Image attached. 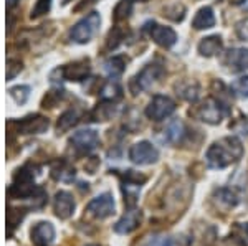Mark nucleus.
<instances>
[{
    "label": "nucleus",
    "instance_id": "nucleus-1",
    "mask_svg": "<svg viewBox=\"0 0 248 246\" xmlns=\"http://www.w3.org/2000/svg\"><path fill=\"white\" fill-rule=\"evenodd\" d=\"M243 156V145L238 137L229 136L214 142L205 154L207 165L210 169H225L238 162Z\"/></svg>",
    "mask_w": 248,
    "mask_h": 246
},
{
    "label": "nucleus",
    "instance_id": "nucleus-2",
    "mask_svg": "<svg viewBox=\"0 0 248 246\" xmlns=\"http://www.w3.org/2000/svg\"><path fill=\"white\" fill-rule=\"evenodd\" d=\"M190 114L194 117L201 119V121L207 122V124H220L222 119L229 114V108L223 104L217 98H209L199 106H195V109L190 111Z\"/></svg>",
    "mask_w": 248,
    "mask_h": 246
},
{
    "label": "nucleus",
    "instance_id": "nucleus-3",
    "mask_svg": "<svg viewBox=\"0 0 248 246\" xmlns=\"http://www.w3.org/2000/svg\"><path fill=\"white\" fill-rule=\"evenodd\" d=\"M164 74V66L159 63H149L139 71L136 76L129 81V91L134 94H139L142 91L149 89L154 83H157Z\"/></svg>",
    "mask_w": 248,
    "mask_h": 246
},
{
    "label": "nucleus",
    "instance_id": "nucleus-4",
    "mask_svg": "<svg viewBox=\"0 0 248 246\" xmlns=\"http://www.w3.org/2000/svg\"><path fill=\"white\" fill-rule=\"evenodd\" d=\"M99 25H101V17L98 12H91L85 18H81L77 25L71 29L70 37L75 43H88L96 35Z\"/></svg>",
    "mask_w": 248,
    "mask_h": 246
},
{
    "label": "nucleus",
    "instance_id": "nucleus-5",
    "mask_svg": "<svg viewBox=\"0 0 248 246\" xmlns=\"http://www.w3.org/2000/svg\"><path fill=\"white\" fill-rule=\"evenodd\" d=\"M175 111V102L174 99L164 94H155L153 101L147 104L146 108V116L153 121H164L166 117H169L174 114Z\"/></svg>",
    "mask_w": 248,
    "mask_h": 246
},
{
    "label": "nucleus",
    "instance_id": "nucleus-6",
    "mask_svg": "<svg viewBox=\"0 0 248 246\" xmlns=\"http://www.w3.org/2000/svg\"><path fill=\"white\" fill-rule=\"evenodd\" d=\"M144 31H147V35L154 40V43H157L162 48H170L177 42V33L170 27L159 25L155 22H147L144 25Z\"/></svg>",
    "mask_w": 248,
    "mask_h": 246
},
{
    "label": "nucleus",
    "instance_id": "nucleus-7",
    "mask_svg": "<svg viewBox=\"0 0 248 246\" xmlns=\"http://www.w3.org/2000/svg\"><path fill=\"white\" fill-rule=\"evenodd\" d=\"M129 159L131 162L138 165H149L157 162L159 159V150L155 145H153L147 141H141L136 142L133 147L129 149Z\"/></svg>",
    "mask_w": 248,
    "mask_h": 246
},
{
    "label": "nucleus",
    "instance_id": "nucleus-8",
    "mask_svg": "<svg viewBox=\"0 0 248 246\" xmlns=\"http://www.w3.org/2000/svg\"><path fill=\"white\" fill-rule=\"evenodd\" d=\"M70 144L79 154H90L99 144V136L93 129H83L70 137Z\"/></svg>",
    "mask_w": 248,
    "mask_h": 246
},
{
    "label": "nucleus",
    "instance_id": "nucleus-9",
    "mask_svg": "<svg viewBox=\"0 0 248 246\" xmlns=\"http://www.w3.org/2000/svg\"><path fill=\"white\" fill-rule=\"evenodd\" d=\"M9 124L15 126L18 134H42L48 129L50 122L42 114H30V116L20 119V121L9 122Z\"/></svg>",
    "mask_w": 248,
    "mask_h": 246
},
{
    "label": "nucleus",
    "instance_id": "nucleus-10",
    "mask_svg": "<svg viewBox=\"0 0 248 246\" xmlns=\"http://www.w3.org/2000/svg\"><path fill=\"white\" fill-rule=\"evenodd\" d=\"M114 210L116 203L111 193H101V195L93 198L86 207V212L94 218H99V220H105V218L111 217L114 213Z\"/></svg>",
    "mask_w": 248,
    "mask_h": 246
},
{
    "label": "nucleus",
    "instance_id": "nucleus-11",
    "mask_svg": "<svg viewBox=\"0 0 248 246\" xmlns=\"http://www.w3.org/2000/svg\"><path fill=\"white\" fill-rule=\"evenodd\" d=\"M53 73L58 74L60 81H63V79H68V81H83L90 74V61L81 59V61L70 63V65L55 70Z\"/></svg>",
    "mask_w": 248,
    "mask_h": 246
},
{
    "label": "nucleus",
    "instance_id": "nucleus-12",
    "mask_svg": "<svg viewBox=\"0 0 248 246\" xmlns=\"http://www.w3.org/2000/svg\"><path fill=\"white\" fill-rule=\"evenodd\" d=\"M223 65L232 73H242L248 70V50L247 48H232L223 57Z\"/></svg>",
    "mask_w": 248,
    "mask_h": 246
},
{
    "label": "nucleus",
    "instance_id": "nucleus-13",
    "mask_svg": "<svg viewBox=\"0 0 248 246\" xmlns=\"http://www.w3.org/2000/svg\"><path fill=\"white\" fill-rule=\"evenodd\" d=\"M31 241L35 246H53L55 228L48 221H40L31 228Z\"/></svg>",
    "mask_w": 248,
    "mask_h": 246
},
{
    "label": "nucleus",
    "instance_id": "nucleus-14",
    "mask_svg": "<svg viewBox=\"0 0 248 246\" xmlns=\"http://www.w3.org/2000/svg\"><path fill=\"white\" fill-rule=\"evenodd\" d=\"M75 207H77V203H75L73 195H71V193L62 190V192H58L57 195H55L53 208H55V213H57L58 218H62V220H68V218L75 213Z\"/></svg>",
    "mask_w": 248,
    "mask_h": 246
},
{
    "label": "nucleus",
    "instance_id": "nucleus-15",
    "mask_svg": "<svg viewBox=\"0 0 248 246\" xmlns=\"http://www.w3.org/2000/svg\"><path fill=\"white\" fill-rule=\"evenodd\" d=\"M141 218H142L141 210L129 208L121 217V220H118V223L114 225V232L119 233V235H127V233L134 232L139 227V223H141Z\"/></svg>",
    "mask_w": 248,
    "mask_h": 246
},
{
    "label": "nucleus",
    "instance_id": "nucleus-16",
    "mask_svg": "<svg viewBox=\"0 0 248 246\" xmlns=\"http://www.w3.org/2000/svg\"><path fill=\"white\" fill-rule=\"evenodd\" d=\"M197 48H199V53H201L202 57H207V58L215 57V55H218L223 48L222 37H218V35H212V37L202 38Z\"/></svg>",
    "mask_w": 248,
    "mask_h": 246
},
{
    "label": "nucleus",
    "instance_id": "nucleus-17",
    "mask_svg": "<svg viewBox=\"0 0 248 246\" xmlns=\"http://www.w3.org/2000/svg\"><path fill=\"white\" fill-rule=\"evenodd\" d=\"M214 25H215V15L210 7H202V9L195 14L194 20H192V27H194L195 30L212 29Z\"/></svg>",
    "mask_w": 248,
    "mask_h": 246
},
{
    "label": "nucleus",
    "instance_id": "nucleus-18",
    "mask_svg": "<svg viewBox=\"0 0 248 246\" xmlns=\"http://www.w3.org/2000/svg\"><path fill=\"white\" fill-rule=\"evenodd\" d=\"M186 136V129H184L182 121L174 119L167 124V128L164 129V141L169 142V144H177L182 141V137Z\"/></svg>",
    "mask_w": 248,
    "mask_h": 246
},
{
    "label": "nucleus",
    "instance_id": "nucleus-19",
    "mask_svg": "<svg viewBox=\"0 0 248 246\" xmlns=\"http://www.w3.org/2000/svg\"><path fill=\"white\" fill-rule=\"evenodd\" d=\"M116 113V106H114V101H108L105 99L103 102H99L96 108L91 111V121H109L111 117L114 116Z\"/></svg>",
    "mask_w": 248,
    "mask_h": 246
},
{
    "label": "nucleus",
    "instance_id": "nucleus-20",
    "mask_svg": "<svg viewBox=\"0 0 248 246\" xmlns=\"http://www.w3.org/2000/svg\"><path fill=\"white\" fill-rule=\"evenodd\" d=\"M51 177L62 182H71L75 178V169L71 167L68 162L58 160L57 164L51 167Z\"/></svg>",
    "mask_w": 248,
    "mask_h": 246
},
{
    "label": "nucleus",
    "instance_id": "nucleus-21",
    "mask_svg": "<svg viewBox=\"0 0 248 246\" xmlns=\"http://www.w3.org/2000/svg\"><path fill=\"white\" fill-rule=\"evenodd\" d=\"M124 70H126V58L121 57V55L106 59L105 71L108 73V76L118 78V76H121V74L124 73Z\"/></svg>",
    "mask_w": 248,
    "mask_h": 246
},
{
    "label": "nucleus",
    "instance_id": "nucleus-22",
    "mask_svg": "<svg viewBox=\"0 0 248 246\" xmlns=\"http://www.w3.org/2000/svg\"><path fill=\"white\" fill-rule=\"evenodd\" d=\"M78 119H79V116H78L77 111H73V109L65 111V113L58 117L57 130H58V132H66V130H70L73 126L78 124Z\"/></svg>",
    "mask_w": 248,
    "mask_h": 246
},
{
    "label": "nucleus",
    "instance_id": "nucleus-23",
    "mask_svg": "<svg viewBox=\"0 0 248 246\" xmlns=\"http://www.w3.org/2000/svg\"><path fill=\"white\" fill-rule=\"evenodd\" d=\"M177 94L181 96L182 99H186V101L189 102H195L199 98V86L192 85V83H186V85H177Z\"/></svg>",
    "mask_w": 248,
    "mask_h": 246
},
{
    "label": "nucleus",
    "instance_id": "nucleus-24",
    "mask_svg": "<svg viewBox=\"0 0 248 246\" xmlns=\"http://www.w3.org/2000/svg\"><path fill=\"white\" fill-rule=\"evenodd\" d=\"M162 15L172 20V22H182V20L186 18V7H184L182 3L175 2V3H172V5L166 7Z\"/></svg>",
    "mask_w": 248,
    "mask_h": 246
},
{
    "label": "nucleus",
    "instance_id": "nucleus-25",
    "mask_svg": "<svg viewBox=\"0 0 248 246\" xmlns=\"http://www.w3.org/2000/svg\"><path fill=\"white\" fill-rule=\"evenodd\" d=\"M133 3H134L133 0H121V2L114 7V12H113L114 22H123V20H126L129 17L131 12H133Z\"/></svg>",
    "mask_w": 248,
    "mask_h": 246
},
{
    "label": "nucleus",
    "instance_id": "nucleus-26",
    "mask_svg": "<svg viewBox=\"0 0 248 246\" xmlns=\"http://www.w3.org/2000/svg\"><path fill=\"white\" fill-rule=\"evenodd\" d=\"M230 91L235 98L247 99L248 98V76H242V78L235 79L230 85Z\"/></svg>",
    "mask_w": 248,
    "mask_h": 246
},
{
    "label": "nucleus",
    "instance_id": "nucleus-27",
    "mask_svg": "<svg viewBox=\"0 0 248 246\" xmlns=\"http://www.w3.org/2000/svg\"><path fill=\"white\" fill-rule=\"evenodd\" d=\"M215 195H217L218 203H223L225 205V208H233L235 205L238 203L237 195H235V193L229 188H218L217 192H215Z\"/></svg>",
    "mask_w": 248,
    "mask_h": 246
},
{
    "label": "nucleus",
    "instance_id": "nucleus-28",
    "mask_svg": "<svg viewBox=\"0 0 248 246\" xmlns=\"http://www.w3.org/2000/svg\"><path fill=\"white\" fill-rule=\"evenodd\" d=\"M103 96H105V99H108V101H114V99H119L123 96V89L121 86L118 85V83L114 81H109L108 85H105V88L101 89Z\"/></svg>",
    "mask_w": 248,
    "mask_h": 246
},
{
    "label": "nucleus",
    "instance_id": "nucleus-29",
    "mask_svg": "<svg viewBox=\"0 0 248 246\" xmlns=\"http://www.w3.org/2000/svg\"><path fill=\"white\" fill-rule=\"evenodd\" d=\"M9 93H10V96L18 102V104H23V102H27V99H29V96H30V88L25 85H20V86H14Z\"/></svg>",
    "mask_w": 248,
    "mask_h": 246
},
{
    "label": "nucleus",
    "instance_id": "nucleus-30",
    "mask_svg": "<svg viewBox=\"0 0 248 246\" xmlns=\"http://www.w3.org/2000/svg\"><path fill=\"white\" fill-rule=\"evenodd\" d=\"M50 9H51V0H37V3H35L33 9H31L30 17L38 18V17H42V15L48 14Z\"/></svg>",
    "mask_w": 248,
    "mask_h": 246
},
{
    "label": "nucleus",
    "instance_id": "nucleus-31",
    "mask_svg": "<svg viewBox=\"0 0 248 246\" xmlns=\"http://www.w3.org/2000/svg\"><path fill=\"white\" fill-rule=\"evenodd\" d=\"M123 31L121 29H118V27H114L113 30L109 31V35H108V40H106V48L108 50H114L119 46V43H121L123 40Z\"/></svg>",
    "mask_w": 248,
    "mask_h": 246
},
{
    "label": "nucleus",
    "instance_id": "nucleus-32",
    "mask_svg": "<svg viewBox=\"0 0 248 246\" xmlns=\"http://www.w3.org/2000/svg\"><path fill=\"white\" fill-rule=\"evenodd\" d=\"M22 71V61L20 59H9L7 61V81H10V79H14L17 74Z\"/></svg>",
    "mask_w": 248,
    "mask_h": 246
},
{
    "label": "nucleus",
    "instance_id": "nucleus-33",
    "mask_svg": "<svg viewBox=\"0 0 248 246\" xmlns=\"http://www.w3.org/2000/svg\"><path fill=\"white\" fill-rule=\"evenodd\" d=\"M235 33L240 40L243 42H248V18H243L235 25Z\"/></svg>",
    "mask_w": 248,
    "mask_h": 246
},
{
    "label": "nucleus",
    "instance_id": "nucleus-34",
    "mask_svg": "<svg viewBox=\"0 0 248 246\" xmlns=\"http://www.w3.org/2000/svg\"><path fill=\"white\" fill-rule=\"evenodd\" d=\"M62 98V93L58 94V91H50V93H46V96L43 98V108H55L58 102V99Z\"/></svg>",
    "mask_w": 248,
    "mask_h": 246
},
{
    "label": "nucleus",
    "instance_id": "nucleus-35",
    "mask_svg": "<svg viewBox=\"0 0 248 246\" xmlns=\"http://www.w3.org/2000/svg\"><path fill=\"white\" fill-rule=\"evenodd\" d=\"M232 130L238 134H243V136H248V116L245 117H240L237 122L232 124Z\"/></svg>",
    "mask_w": 248,
    "mask_h": 246
},
{
    "label": "nucleus",
    "instance_id": "nucleus-36",
    "mask_svg": "<svg viewBox=\"0 0 248 246\" xmlns=\"http://www.w3.org/2000/svg\"><path fill=\"white\" fill-rule=\"evenodd\" d=\"M235 233L242 238L243 243L248 245V223H235Z\"/></svg>",
    "mask_w": 248,
    "mask_h": 246
},
{
    "label": "nucleus",
    "instance_id": "nucleus-37",
    "mask_svg": "<svg viewBox=\"0 0 248 246\" xmlns=\"http://www.w3.org/2000/svg\"><path fill=\"white\" fill-rule=\"evenodd\" d=\"M18 3V0H7V9H14Z\"/></svg>",
    "mask_w": 248,
    "mask_h": 246
},
{
    "label": "nucleus",
    "instance_id": "nucleus-38",
    "mask_svg": "<svg viewBox=\"0 0 248 246\" xmlns=\"http://www.w3.org/2000/svg\"><path fill=\"white\" fill-rule=\"evenodd\" d=\"M133 2H147V0H133Z\"/></svg>",
    "mask_w": 248,
    "mask_h": 246
},
{
    "label": "nucleus",
    "instance_id": "nucleus-39",
    "mask_svg": "<svg viewBox=\"0 0 248 246\" xmlns=\"http://www.w3.org/2000/svg\"><path fill=\"white\" fill-rule=\"evenodd\" d=\"M88 246H98V245H88Z\"/></svg>",
    "mask_w": 248,
    "mask_h": 246
}]
</instances>
